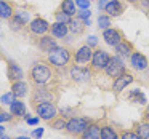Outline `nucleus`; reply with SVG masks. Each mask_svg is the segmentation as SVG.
<instances>
[{"label":"nucleus","instance_id":"f257e3e1","mask_svg":"<svg viewBox=\"0 0 149 139\" xmlns=\"http://www.w3.org/2000/svg\"><path fill=\"white\" fill-rule=\"evenodd\" d=\"M55 77V71L50 62L39 61L31 67L29 71V80L34 85H48Z\"/></svg>","mask_w":149,"mask_h":139},{"label":"nucleus","instance_id":"f03ea898","mask_svg":"<svg viewBox=\"0 0 149 139\" xmlns=\"http://www.w3.org/2000/svg\"><path fill=\"white\" fill-rule=\"evenodd\" d=\"M71 51L66 46H56L48 53V62L56 69H64L71 62Z\"/></svg>","mask_w":149,"mask_h":139},{"label":"nucleus","instance_id":"7ed1b4c3","mask_svg":"<svg viewBox=\"0 0 149 139\" xmlns=\"http://www.w3.org/2000/svg\"><path fill=\"white\" fill-rule=\"evenodd\" d=\"M55 99H56V94L50 88H47V85H36L32 93H31L32 106H37V104H42V102H53Z\"/></svg>","mask_w":149,"mask_h":139},{"label":"nucleus","instance_id":"20e7f679","mask_svg":"<svg viewBox=\"0 0 149 139\" xmlns=\"http://www.w3.org/2000/svg\"><path fill=\"white\" fill-rule=\"evenodd\" d=\"M90 123L91 122L87 117H69V120L66 122V131L71 136H80Z\"/></svg>","mask_w":149,"mask_h":139},{"label":"nucleus","instance_id":"39448f33","mask_svg":"<svg viewBox=\"0 0 149 139\" xmlns=\"http://www.w3.org/2000/svg\"><path fill=\"white\" fill-rule=\"evenodd\" d=\"M34 110L39 115V118L45 120V122H52L53 118L58 117V107L55 106V102H42L34 106Z\"/></svg>","mask_w":149,"mask_h":139},{"label":"nucleus","instance_id":"423d86ee","mask_svg":"<svg viewBox=\"0 0 149 139\" xmlns=\"http://www.w3.org/2000/svg\"><path fill=\"white\" fill-rule=\"evenodd\" d=\"M109 59H111V56H109V53H107V51H104V50H101V48L95 50L93 56H91V62H90L91 71H95V72L104 71V67L107 66Z\"/></svg>","mask_w":149,"mask_h":139},{"label":"nucleus","instance_id":"0eeeda50","mask_svg":"<svg viewBox=\"0 0 149 139\" xmlns=\"http://www.w3.org/2000/svg\"><path fill=\"white\" fill-rule=\"evenodd\" d=\"M125 72V64L119 56H111L107 66L104 67V74L111 78H117L119 75H122Z\"/></svg>","mask_w":149,"mask_h":139},{"label":"nucleus","instance_id":"6e6552de","mask_svg":"<svg viewBox=\"0 0 149 139\" xmlns=\"http://www.w3.org/2000/svg\"><path fill=\"white\" fill-rule=\"evenodd\" d=\"M71 78L75 83H85V82H90L91 78V71L87 66H72L71 67Z\"/></svg>","mask_w":149,"mask_h":139},{"label":"nucleus","instance_id":"1a4fd4ad","mask_svg":"<svg viewBox=\"0 0 149 139\" xmlns=\"http://www.w3.org/2000/svg\"><path fill=\"white\" fill-rule=\"evenodd\" d=\"M27 27H29V32L32 34V35H37V37L45 35V34L50 30L48 21L43 19V18H36V19H32Z\"/></svg>","mask_w":149,"mask_h":139},{"label":"nucleus","instance_id":"9d476101","mask_svg":"<svg viewBox=\"0 0 149 139\" xmlns=\"http://www.w3.org/2000/svg\"><path fill=\"white\" fill-rule=\"evenodd\" d=\"M91 56H93V50H91V46L82 45L74 55V62L77 66H88L91 62Z\"/></svg>","mask_w":149,"mask_h":139},{"label":"nucleus","instance_id":"9b49d317","mask_svg":"<svg viewBox=\"0 0 149 139\" xmlns=\"http://www.w3.org/2000/svg\"><path fill=\"white\" fill-rule=\"evenodd\" d=\"M133 80H135V78H133V75L130 74V72H123L122 75H119V77L117 78H114V83H112V90H114V93H122L123 90H125L127 86H128V85H132L133 83Z\"/></svg>","mask_w":149,"mask_h":139},{"label":"nucleus","instance_id":"f8f14e48","mask_svg":"<svg viewBox=\"0 0 149 139\" xmlns=\"http://www.w3.org/2000/svg\"><path fill=\"white\" fill-rule=\"evenodd\" d=\"M103 40L107 43L109 46H116L117 43H120L123 40V35L119 29H114V27H109V29L103 30Z\"/></svg>","mask_w":149,"mask_h":139},{"label":"nucleus","instance_id":"ddd939ff","mask_svg":"<svg viewBox=\"0 0 149 139\" xmlns=\"http://www.w3.org/2000/svg\"><path fill=\"white\" fill-rule=\"evenodd\" d=\"M130 64H132V67L135 71H146L149 62H148V58L144 55H141L139 51H135L130 55Z\"/></svg>","mask_w":149,"mask_h":139},{"label":"nucleus","instance_id":"4468645a","mask_svg":"<svg viewBox=\"0 0 149 139\" xmlns=\"http://www.w3.org/2000/svg\"><path fill=\"white\" fill-rule=\"evenodd\" d=\"M104 11L107 13V16L117 18L123 13V3L120 0H109L106 3V7H104Z\"/></svg>","mask_w":149,"mask_h":139},{"label":"nucleus","instance_id":"2eb2a0df","mask_svg":"<svg viewBox=\"0 0 149 139\" xmlns=\"http://www.w3.org/2000/svg\"><path fill=\"white\" fill-rule=\"evenodd\" d=\"M80 139H101V126L98 123H90L80 134Z\"/></svg>","mask_w":149,"mask_h":139},{"label":"nucleus","instance_id":"dca6fc26","mask_svg":"<svg viewBox=\"0 0 149 139\" xmlns=\"http://www.w3.org/2000/svg\"><path fill=\"white\" fill-rule=\"evenodd\" d=\"M23 77H24L23 69H21L16 62H11V61L8 62V78H10L11 83H13V82H18V80H23Z\"/></svg>","mask_w":149,"mask_h":139},{"label":"nucleus","instance_id":"f3484780","mask_svg":"<svg viewBox=\"0 0 149 139\" xmlns=\"http://www.w3.org/2000/svg\"><path fill=\"white\" fill-rule=\"evenodd\" d=\"M56 40H55V37H50V35H42L40 37V40H39V48L42 50V51H45V53H50L52 50H55L56 48Z\"/></svg>","mask_w":149,"mask_h":139},{"label":"nucleus","instance_id":"a211bd4d","mask_svg":"<svg viewBox=\"0 0 149 139\" xmlns=\"http://www.w3.org/2000/svg\"><path fill=\"white\" fill-rule=\"evenodd\" d=\"M11 93L15 94V98H23L29 93V85L24 80H18L11 83Z\"/></svg>","mask_w":149,"mask_h":139},{"label":"nucleus","instance_id":"6ab92c4d","mask_svg":"<svg viewBox=\"0 0 149 139\" xmlns=\"http://www.w3.org/2000/svg\"><path fill=\"white\" fill-rule=\"evenodd\" d=\"M68 27H69V30H71L72 34H75V35H80V34H84V32H85L87 23H85V21L82 19V18L75 16V18H72V21L68 24Z\"/></svg>","mask_w":149,"mask_h":139},{"label":"nucleus","instance_id":"aec40b11","mask_svg":"<svg viewBox=\"0 0 149 139\" xmlns=\"http://www.w3.org/2000/svg\"><path fill=\"white\" fill-rule=\"evenodd\" d=\"M50 32L55 39H64L69 32V27L68 24H63V23H53L50 26Z\"/></svg>","mask_w":149,"mask_h":139},{"label":"nucleus","instance_id":"412c9836","mask_svg":"<svg viewBox=\"0 0 149 139\" xmlns=\"http://www.w3.org/2000/svg\"><path fill=\"white\" fill-rule=\"evenodd\" d=\"M10 113H11L13 117H18V118H23V117H26V106H24L23 101L15 99L13 102L10 104Z\"/></svg>","mask_w":149,"mask_h":139},{"label":"nucleus","instance_id":"4be33fe9","mask_svg":"<svg viewBox=\"0 0 149 139\" xmlns=\"http://www.w3.org/2000/svg\"><path fill=\"white\" fill-rule=\"evenodd\" d=\"M101 139H120L119 133L109 125L101 126Z\"/></svg>","mask_w":149,"mask_h":139},{"label":"nucleus","instance_id":"5701e85b","mask_svg":"<svg viewBox=\"0 0 149 139\" xmlns=\"http://www.w3.org/2000/svg\"><path fill=\"white\" fill-rule=\"evenodd\" d=\"M13 7L10 3H7L5 0H0V18H3V19H10L13 16Z\"/></svg>","mask_w":149,"mask_h":139},{"label":"nucleus","instance_id":"b1692460","mask_svg":"<svg viewBox=\"0 0 149 139\" xmlns=\"http://www.w3.org/2000/svg\"><path fill=\"white\" fill-rule=\"evenodd\" d=\"M114 48H116V51H117V55H119V56H130V55H132V45L127 43L125 40H122L120 43H117Z\"/></svg>","mask_w":149,"mask_h":139},{"label":"nucleus","instance_id":"393cba45","mask_svg":"<svg viewBox=\"0 0 149 139\" xmlns=\"http://www.w3.org/2000/svg\"><path fill=\"white\" fill-rule=\"evenodd\" d=\"M59 10L64 11V13H68V15H71V16H74L75 15V2L74 0H63Z\"/></svg>","mask_w":149,"mask_h":139},{"label":"nucleus","instance_id":"a878e982","mask_svg":"<svg viewBox=\"0 0 149 139\" xmlns=\"http://www.w3.org/2000/svg\"><path fill=\"white\" fill-rule=\"evenodd\" d=\"M128 99L132 101V102H135V104H146V96H144V94H143L139 90H133V91H130Z\"/></svg>","mask_w":149,"mask_h":139},{"label":"nucleus","instance_id":"bb28decb","mask_svg":"<svg viewBox=\"0 0 149 139\" xmlns=\"http://www.w3.org/2000/svg\"><path fill=\"white\" fill-rule=\"evenodd\" d=\"M136 133L139 134L141 139H149V123L148 122H143L136 125Z\"/></svg>","mask_w":149,"mask_h":139},{"label":"nucleus","instance_id":"cd10ccee","mask_svg":"<svg viewBox=\"0 0 149 139\" xmlns=\"http://www.w3.org/2000/svg\"><path fill=\"white\" fill-rule=\"evenodd\" d=\"M66 122L68 120H64V117H56L50 122V126L56 131H61V129H66Z\"/></svg>","mask_w":149,"mask_h":139},{"label":"nucleus","instance_id":"c85d7f7f","mask_svg":"<svg viewBox=\"0 0 149 139\" xmlns=\"http://www.w3.org/2000/svg\"><path fill=\"white\" fill-rule=\"evenodd\" d=\"M24 26H26V24H24L23 21H21L19 18L16 16V15H13V16L10 18V29H11V30H15V32H18V30H21Z\"/></svg>","mask_w":149,"mask_h":139},{"label":"nucleus","instance_id":"c756f323","mask_svg":"<svg viewBox=\"0 0 149 139\" xmlns=\"http://www.w3.org/2000/svg\"><path fill=\"white\" fill-rule=\"evenodd\" d=\"M55 19H56V23L69 24L72 21V16H71V15H68V13H64V11H61V10H58L55 13Z\"/></svg>","mask_w":149,"mask_h":139},{"label":"nucleus","instance_id":"7c9ffc66","mask_svg":"<svg viewBox=\"0 0 149 139\" xmlns=\"http://www.w3.org/2000/svg\"><path fill=\"white\" fill-rule=\"evenodd\" d=\"M98 27H100L101 30H106L111 27V16H107V15H100V18H98Z\"/></svg>","mask_w":149,"mask_h":139},{"label":"nucleus","instance_id":"2f4dec72","mask_svg":"<svg viewBox=\"0 0 149 139\" xmlns=\"http://www.w3.org/2000/svg\"><path fill=\"white\" fill-rule=\"evenodd\" d=\"M120 139H141V138L136 131H122Z\"/></svg>","mask_w":149,"mask_h":139},{"label":"nucleus","instance_id":"473e14b6","mask_svg":"<svg viewBox=\"0 0 149 139\" xmlns=\"http://www.w3.org/2000/svg\"><path fill=\"white\" fill-rule=\"evenodd\" d=\"M79 18H82V19L87 23V26H90V10H80L77 13Z\"/></svg>","mask_w":149,"mask_h":139},{"label":"nucleus","instance_id":"72a5a7b5","mask_svg":"<svg viewBox=\"0 0 149 139\" xmlns=\"http://www.w3.org/2000/svg\"><path fill=\"white\" fill-rule=\"evenodd\" d=\"M13 101H15V94L11 93V91H10V93H7V94H3V96L0 98V102H3V104H11Z\"/></svg>","mask_w":149,"mask_h":139},{"label":"nucleus","instance_id":"f704fd0d","mask_svg":"<svg viewBox=\"0 0 149 139\" xmlns=\"http://www.w3.org/2000/svg\"><path fill=\"white\" fill-rule=\"evenodd\" d=\"M75 5H77V7H80L82 10H88L90 2H88V0H75Z\"/></svg>","mask_w":149,"mask_h":139},{"label":"nucleus","instance_id":"c9c22d12","mask_svg":"<svg viewBox=\"0 0 149 139\" xmlns=\"http://www.w3.org/2000/svg\"><path fill=\"white\" fill-rule=\"evenodd\" d=\"M15 15H16V16H18V18H19V19H21V21H23V23H24V24H26V23H27V21H29V15H27V13H26V11H19V13H15Z\"/></svg>","mask_w":149,"mask_h":139},{"label":"nucleus","instance_id":"e433bc0d","mask_svg":"<svg viewBox=\"0 0 149 139\" xmlns=\"http://www.w3.org/2000/svg\"><path fill=\"white\" fill-rule=\"evenodd\" d=\"M11 118H13V115H11V113L0 112V123H2V122H10Z\"/></svg>","mask_w":149,"mask_h":139},{"label":"nucleus","instance_id":"4c0bfd02","mask_svg":"<svg viewBox=\"0 0 149 139\" xmlns=\"http://www.w3.org/2000/svg\"><path fill=\"white\" fill-rule=\"evenodd\" d=\"M42 134H43V128H37L32 131V138H36V139H40Z\"/></svg>","mask_w":149,"mask_h":139},{"label":"nucleus","instance_id":"58836bf2","mask_svg":"<svg viewBox=\"0 0 149 139\" xmlns=\"http://www.w3.org/2000/svg\"><path fill=\"white\" fill-rule=\"evenodd\" d=\"M24 118H26V122H27V125H37V123H39V117H32V118H29V117H24Z\"/></svg>","mask_w":149,"mask_h":139},{"label":"nucleus","instance_id":"ea45409f","mask_svg":"<svg viewBox=\"0 0 149 139\" xmlns=\"http://www.w3.org/2000/svg\"><path fill=\"white\" fill-rule=\"evenodd\" d=\"M96 42H98V40H96V37H95V35H90V37H88L87 45H88V46H95V45H96Z\"/></svg>","mask_w":149,"mask_h":139},{"label":"nucleus","instance_id":"a19ab883","mask_svg":"<svg viewBox=\"0 0 149 139\" xmlns=\"http://www.w3.org/2000/svg\"><path fill=\"white\" fill-rule=\"evenodd\" d=\"M104 7H106V0H100V2H98V8H100V10H104Z\"/></svg>","mask_w":149,"mask_h":139},{"label":"nucleus","instance_id":"79ce46f5","mask_svg":"<svg viewBox=\"0 0 149 139\" xmlns=\"http://www.w3.org/2000/svg\"><path fill=\"white\" fill-rule=\"evenodd\" d=\"M144 120H146V122H148V123H149V109H148V112H146V113H144Z\"/></svg>","mask_w":149,"mask_h":139},{"label":"nucleus","instance_id":"37998d69","mask_svg":"<svg viewBox=\"0 0 149 139\" xmlns=\"http://www.w3.org/2000/svg\"><path fill=\"white\" fill-rule=\"evenodd\" d=\"M15 139H32V138H29V136H18V138H15Z\"/></svg>","mask_w":149,"mask_h":139},{"label":"nucleus","instance_id":"c03bdc74","mask_svg":"<svg viewBox=\"0 0 149 139\" xmlns=\"http://www.w3.org/2000/svg\"><path fill=\"white\" fill-rule=\"evenodd\" d=\"M128 3H138V2H141V0H127Z\"/></svg>","mask_w":149,"mask_h":139},{"label":"nucleus","instance_id":"a18cd8bd","mask_svg":"<svg viewBox=\"0 0 149 139\" xmlns=\"http://www.w3.org/2000/svg\"><path fill=\"white\" fill-rule=\"evenodd\" d=\"M3 133H5V128H3L2 125H0V134H3Z\"/></svg>","mask_w":149,"mask_h":139},{"label":"nucleus","instance_id":"49530a36","mask_svg":"<svg viewBox=\"0 0 149 139\" xmlns=\"http://www.w3.org/2000/svg\"><path fill=\"white\" fill-rule=\"evenodd\" d=\"M0 139H11V138H8V136H3V134H0Z\"/></svg>","mask_w":149,"mask_h":139},{"label":"nucleus","instance_id":"de8ad7c7","mask_svg":"<svg viewBox=\"0 0 149 139\" xmlns=\"http://www.w3.org/2000/svg\"><path fill=\"white\" fill-rule=\"evenodd\" d=\"M144 5H146V7L149 8V0H144Z\"/></svg>","mask_w":149,"mask_h":139},{"label":"nucleus","instance_id":"09e8293b","mask_svg":"<svg viewBox=\"0 0 149 139\" xmlns=\"http://www.w3.org/2000/svg\"><path fill=\"white\" fill-rule=\"evenodd\" d=\"M88 2H91V0H88Z\"/></svg>","mask_w":149,"mask_h":139}]
</instances>
